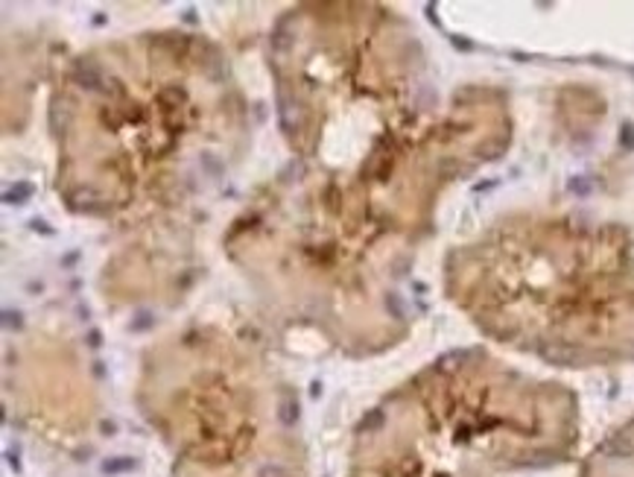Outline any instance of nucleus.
Wrapping results in <instances>:
<instances>
[{
    "label": "nucleus",
    "instance_id": "f03ea898",
    "mask_svg": "<svg viewBox=\"0 0 634 477\" xmlns=\"http://www.w3.org/2000/svg\"><path fill=\"white\" fill-rule=\"evenodd\" d=\"M176 38H146L132 53L82 56L59 88V185L82 211L138 202L199 135V94L184 82L199 62L178 59Z\"/></svg>",
    "mask_w": 634,
    "mask_h": 477
},
{
    "label": "nucleus",
    "instance_id": "f257e3e1",
    "mask_svg": "<svg viewBox=\"0 0 634 477\" xmlns=\"http://www.w3.org/2000/svg\"><path fill=\"white\" fill-rule=\"evenodd\" d=\"M450 293L523 349H599L634 340V264L626 243L558 220H529L462 249Z\"/></svg>",
    "mask_w": 634,
    "mask_h": 477
}]
</instances>
